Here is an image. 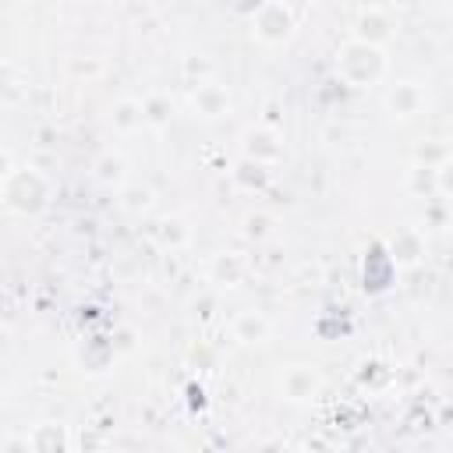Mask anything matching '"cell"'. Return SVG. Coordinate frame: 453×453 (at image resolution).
<instances>
[{
  "mask_svg": "<svg viewBox=\"0 0 453 453\" xmlns=\"http://www.w3.org/2000/svg\"><path fill=\"white\" fill-rule=\"evenodd\" d=\"M4 202L11 212H35L46 205V180L28 170V166H18V170H7L4 173Z\"/></svg>",
  "mask_w": 453,
  "mask_h": 453,
  "instance_id": "cell-1",
  "label": "cell"
},
{
  "mask_svg": "<svg viewBox=\"0 0 453 453\" xmlns=\"http://www.w3.org/2000/svg\"><path fill=\"white\" fill-rule=\"evenodd\" d=\"M290 32H294V18H290L287 7H280V4H265V7L258 11V18H255V35H258V39H265V42H280V39H287Z\"/></svg>",
  "mask_w": 453,
  "mask_h": 453,
  "instance_id": "cell-2",
  "label": "cell"
},
{
  "mask_svg": "<svg viewBox=\"0 0 453 453\" xmlns=\"http://www.w3.org/2000/svg\"><path fill=\"white\" fill-rule=\"evenodd\" d=\"M283 389H287L290 400H308V396L319 389V375H315L311 368H304V365H294V368L283 375Z\"/></svg>",
  "mask_w": 453,
  "mask_h": 453,
  "instance_id": "cell-3",
  "label": "cell"
}]
</instances>
